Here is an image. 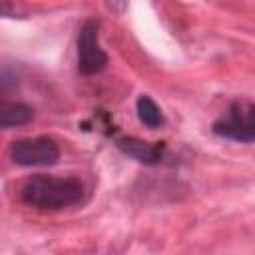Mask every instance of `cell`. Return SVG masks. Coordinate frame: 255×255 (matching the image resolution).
<instances>
[{"label": "cell", "mask_w": 255, "mask_h": 255, "mask_svg": "<svg viewBox=\"0 0 255 255\" xmlns=\"http://www.w3.org/2000/svg\"><path fill=\"white\" fill-rule=\"evenodd\" d=\"M10 159L22 167H48L58 163L60 145L48 135L22 137L10 145Z\"/></svg>", "instance_id": "3"}, {"label": "cell", "mask_w": 255, "mask_h": 255, "mask_svg": "<svg viewBox=\"0 0 255 255\" xmlns=\"http://www.w3.org/2000/svg\"><path fill=\"white\" fill-rule=\"evenodd\" d=\"M86 187L78 177H62V175H46L38 173L30 177L22 189L20 199L28 207L40 211H62L84 201Z\"/></svg>", "instance_id": "1"}, {"label": "cell", "mask_w": 255, "mask_h": 255, "mask_svg": "<svg viewBox=\"0 0 255 255\" xmlns=\"http://www.w3.org/2000/svg\"><path fill=\"white\" fill-rule=\"evenodd\" d=\"M22 12L12 0H0V18H18Z\"/></svg>", "instance_id": "8"}, {"label": "cell", "mask_w": 255, "mask_h": 255, "mask_svg": "<svg viewBox=\"0 0 255 255\" xmlns=\"http://www.w3.org/2000/svg\"><path fill=\"white\" fill-rule=\"evenodd\" d=\"M116 145L129 157H133L139 163L145 165H157L163 155H165V145L161 141H145L139 137H131V135H124L116 139Z\"/></svg>", "instance_id": "5"}, {"label": "cell", "mask_w": 255, "mask_h": 255, "mask_svg": "<svg viewBox=\"0 0 255 255\" xmlns=\"http://www.w3.org/2000/svg\"><path fill=\"white\" fill-rule=\"evenodd\" d=\"M135 112H137V118L139 122L149 128V129H157L165 124V116L161 112V108L153 102L151 96L147 94H141L137 100H135Z\"/></svg>", "instance_id": "7"}, {"label": "cell", "mask_w": 255, "mask_h": 255, "mask_svg": "<svg viewBox=\"0 0 255 255\" xmlns=\"http://www.w3.org/2000/svg\"><path fill=\"white\" fill-rule=\"evenodd\" d=\"M34 120V108L16 102V100H0V129H12L28 126Z\"/></svg>", "instance_id": "6"}, {"label": "cell", "mask_w": 255, "mask_h": 255, "mask_svg": "<svg viewBox=\"0 0 255 255\" xmlns=\"http://www.w3.org/2000/svg\"><path fill=\"white\" fill-rule=\"evenodd\" d=\"M100 22L90 18L78 32V72L96 76L108 68V54L100 46Z\"/></svg>", "instance_id": "4"}, {"label": "cell", "mask_w": 255, "mask_h": 255, "mask_svg": "<svg viewBox=\"0 0 255 255\" xmlns=\"http://www.w3.org/2000/svg\"><path fill=\"white\" fill-rule=\"evenodd\" d=\"M128 2H129V0H104L106 8H108L112 14H116V16H122V14L128 10Z\"/></svg>", "instance_id": "9"}, {"label": "cell", "mask_w": 255, "mask_h": 255, "mask_svg": "<svg viewBox=\"0 0 255 255\" xmlns=\"http://www.w3.org/2000/svg\"><path fill=\"white\" fill-rule=\"evenodd\" d=\"M253 104L247 100H235L227 108L225 116L213 122L211 129L215 135L239 143H251L255 139V126H253Z\"/></svg>", "instance_id": "2"}]
</instances>
